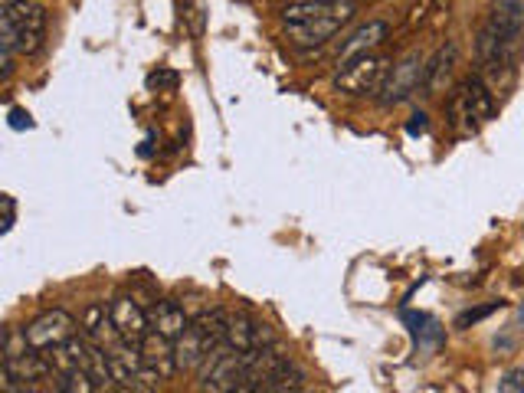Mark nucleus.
Here are the masks:
<instances>
[{
    "label": "nucleus",
    "instance_id": "nucleus-1",
    "mask_svg": "<svg viewBox=\"0 0 524 393\" xmlns=\"http://www.w3.org/2000/svg\"><path fill=\"white\" fill-rule=\"evenodd\" d=\"M354 14V0H299V4H289L282 10V27L295 46H321Z\"/></svg>",
    "mask_w": 524,
    "mask_h": 393
},
{
    "label": "nucleus",
    "instance_id": "nucleus-10",
    "mask_svg": "<svg viewBox=\"0 0 524 393\" xmlns=\"http://www.w3.org/2000/svg\"><path fill=\"white\" fill-rule=\"evenodd\" d=\"M269 328L259 325L256 318L249 315H230V325H226V338L223 344L233 351H259V348H269Z\"/></svg>",
    "mask_w": 524,
    "mask_h": 393
},
{
    "label": "nucleus",
    "instance_id": "nucleus-11",
    "mask_svg": "<svg viewBox=\"0 0 524 393\" xmlns=\"http://www.w3.org/2000/svg\"><path fill=\"white\" fill-rule=\"evenodd\" d=\"M148 321H151V331H154V335L168 338V341H174V344H177V338H181L184 331H187V325H190V318L184 315V308L177 305L174 299L154 302L151 312H148Z\"/></svg>",
    "mask_w": 524,
    "mask_h": 393
},
{
    "label": "nucleus",
    "instance_id": "nucleus-2",
    "mask_svg": "<svg viewBox=\"0 0 524 393\" xmlns=\"http://www.w3.org/2000/svg\"><path fill=\"white\" fill-rule=\"evenodd\" d=\"M524 33V7L518 0H502L492 7V14L482 23L479 37H475V59L488 73H498L511 63L518 50V40Z\"/></svg>",
    "mask_w": 524,
    "mask_h": 393
},
{
    "label": "nucleus",
    "instance_id": "nucleus-20",
    "mask_svg": "<svg viewBox=\"0 0 524 393\" xmlns=\"http://www.w3.org/2000/svg\"><path fill=\"white\" fill-rule=\"evenodd\" d=\"M426 128H430V115H426V112H413L410 115V122H407V135H423V131Z\"/></svg>",
    "mask_w": 524,
    "mask_h": 393
},
{
    "label": "nucleus",
    "instance_id": "nucleus-15",
    "mask_svg": "<svg viewBox=\"0 0 524 393\" xmlns=\"http://www.w3.org/2000/svg\"><path fill=\"white\" fill-rule=\"evenodd\" d=\"M59 393H99V387L82 367H76V371L59 374Z\"/></svg>",
    "mask_w": 524,
    "mask_h": 393
},
{
    "label": "nucleus",
    "instance_id": "nucleus-7",
    "mask_svg": "<svg viewBox=\"0 0 524 393\" xmlns=\"http://www.w3.org/2000/svg\"><path fill=\"white\" fill-rule=\"evenodd\" d=\"M76 331V318L63 312V308H50L40 318H33L27 328H23V338L33 351H56L59 344H66Z\"/></svg>",
    "mask_w": 524,
    "mask_h": 393
},
{
    "label": "nucleus",
    "instance_id": "nucleus-21",
    "mask_svg": "<svg viewBox=\"0 0 524 393\" xmlns=\"http://www.w3.org/2000/svg\"><path fill=\"white\" fill-rule=\"evenodd\" d=\"M521 390H524V374L521 371H511L505 377V384L498 387V393H521Z\"/></svg>",
    "mask_w": 524,
    "mask_h": 393
},
{
    "label": "nucleus",
    "instance_id": "nucleus-16",
    "mask_svg": "<svg viewBox=\"0 0 524 393\" xmlns=\"http://www.w3.org/2000/svg\"><path fill=\"white\" fill-rule=\"evenodd\" d=\"M177 82H181V76L174 73V69L168 66H158L154 73L148 76V89H158V92H174Z\"/></svg>",
    "mask_w": 524,
    "mask_h": 393
},
{
    "label": "nucleus",
    "instance_id": "nucleus-18",
    "mask_svg": "<svg viewBox=\"0 0 524 393\" xmlns=\"http://www.w3.org/2000/svg\"><path fill=\"white\" fill-rule=\"evenodd\" d=\"M0 204H4V226H0V233H10L14 230V223H17V200L4 194L0 197Z\"/></svg>",
    "mask_w": 524,
    "mask_h": 393
},
{
    "label": "nucleus",
    "instance_id": "nucleus-8",
    "mask_svg": "<svg viewBox=\"0 0 524 393\" xmlns=\"http://www.w3.org/2000/svg\"><path fill=\"white\" fill-rule=\"evenodd\" d=\"M109 318H112L115 338L125 341V344H138L141 348V341L151 335L148 312L131 299V295H118L115 302H109Z\"/></svg>",
    "mask_w": 524,
    "mask_h": 393
},
{
    "label": "nucleus",
    "instance_id": "nucleus-24",
    "mask_svg": "<svg viewBox=\"0 0 524 393\" xmlns=\"http://www.w3.org/2000/svg\"><path fill=\"white\" fill-rule=\"evenodd\" d=\"M4 393H33L27 384H4Z\"/></svg>",
    "mask_w": 524,
    "mask_h": 393
},
{
    "label": "nucleus",
    "instance_id": "nucleus-25",
    "mask_svg": "<svg viewBox=\"0 0 524 393\" xmlns=\"http://www.w3.org/2000/svg\"><path fill=\"white\" fill-rule=\"evenodd\" d=\"M521 325H524V305H521Z\"/></svg>",
    "mask_w": 524,
    "mask_h": 393
},
{
    "label": "nucleus",
    "instance_id": "nucleus-23",
    "mask_svg": "<svg viewBox=\"0 0 524 393\" xmlns=\"http://www.w3.org/2000/svg\"><path fill=\"white\" fill-rule=\"evenodd\" d=\"M266 377V374H262ZM262 377L256 380H249V384H240V387H233V390H226V393H266V387H262Z\"/></svg>",
    "mask_w": 524,
    "mask_h": 393
},
{
    "label": "nucleus",
    "instance_id": "nucleus-14",
    "mask_svg": "<svg viewBox=\"0 0 524 393\" xmlns=\"http://www.w3.org/2000/svg\"><path fill=\"white\" fill-rule=\"evenodd\" d=\"M387 33H390L387 20H371V23H364V27H357L351 37H348V43L341 46V63H344V59L374 53L377 46L387 40Z\"/></svg>",
    "mask_w": 524,
    "mask_h": 393
},
{
    "label": "nucleus",
    "instance_id": "nucleus-3",
    "mask_svg": "<svg viewBox=\"0 0 524 393\" xmlns=\"http://www.w3.org/2000/svg\"><path fill=\"white\" fill-rule=\"evenodd\" d=\"M46 40V7L37 0H17L4 4L0 14V46L14 50L20 56L37 53Z\"/></svg>",
    "mask_w": 524,
    "mask_h": 393
},
{
    "label": "nucleus",
    "instance_id": "nucleus-17",
    "mask_svg": "<svg viewBox=\"0 0 524 393\" xmlns=\"http://www.w3.org/2000/svg\"><path fill=\"white\" fill-rule=\"evenodd\" d=\"M502 308V302H492V305H482V308H469V312H462L456 318V328H472V325H479L482 318H488L492 312H498Z\"/></svg>",
    "mask_w": 524,
    "mask_h": 393
},
{
    "label": "nucleus",
    "instance_id": "nucleus-5",
    "mask_svg": "<svg viewBox=\"0 0 524 393\" xmlns=\"http://www.w3.org/2000/svg\"><path fill=\"white\" fill-rule=\"evenodd\" d=\"M390 59L380 53H364L354 59H344L338 76H335V89L344 95H377L384 92L387 76H390Z\"/></svg>",
    "mask_w": 524,
    "mask_h": 393
},
{
    "label": "nucleus",
    "instance_id": "nucleus-27",
    "mask_svg": "<svg viewBox=\"0 0 524 393\" xmlns=\"http://www.w3.org/2000/svg\"><path fill=\"white\" fill-rule=\"evenodd\" d=\"M521 393H524V390H521Z\"/></svg>",
    "mask_w": 524,
    "mask_h": 393
},
{
    "label": "nucleus",
    "instance_id": "nucleus-4",
    "mask_svg": "<svg viewBox=\"0 0 524 393\" xmlns=\"http://www.w3.org/2000/svg\"><path fill=\"white\" fill-rule=\"evenodd\" d=\"M226 325H230V315L223 308H213V312H200L197 318H190V325L181 338H177V367L190 371V367H204V361L223 344L226 338Z\"/></svg>",
    "mask_w": 524,
    "mask_h": 393
},
{
    "label": "nucleus",
    "instance_id": "nucleus-9",
    "mask_svg": "<svg viewBox=\"0 0 524 393\" xmlns=\"http://www.w3.org/2000/svg\"><path fill=\"white\" fill-rule=\"evenodd\" d=\"M423 73H426V63L420 56H407L403 63H397L390 69L387 76V86L380 92V102L384 105H400L403 99H410L416 89H423Z\"/></svg>",
    "mask_w": 524,
    "mask_h": 393
},
{
    "label": "nucleus",
    "instance_id": "nucleus-22",
    "mask_svg": "<svg viewBox=\"0 0 524 393\" xmlns=\"http://www.w3.org/2000/svg\"><path fill=\"white\" fill-rule=\"evenodd\" d=\"M10 128H17V131H23V128H33V118H30V112H27V109H10Z\"/></svg>",
    "mask_w": 524,
    "mask_h": 393
},
{
    "label": "nucleus",
    "instance_id": "nucleus-26",
    "mask_svg": "<svg viewBox=\"0 0 524 393\" xmlns=\"http://www.w3.org/2000/svg\"><path fill=\"white\" fill-rule=\"evenodd\" d=\"M4 4H17V0H4Z\"/></svg>",
    "mask_w": 524,
    "mask_h": 393
},
{
    "label": "nucleus",
    "instance_id": "nucleus-12",
    "mask_svg": "<svg viewBox=\"0 0 524 393\" xmlns=\"http://www.w3.org/2000/svg\"><path fill=\"white\" fill-rule=\"evenodd\" d=\"M456 59H459V46L456 43H443L439 50L426 59V73H423V92L426 95H439L446 89V82L452 76V66H456Z\"/></svg>",
    "mask_w": 524,
    "mask_h": 393
},
{
    "label": "nucleus",
    "instance_id": "nucleus-6",
    "mask_svg": "<svg viewBox=\"0 0 524 393\" xmlns=\"http://www.w3.org/2000/svg\"><path fill=\"white\" fill-rule=\"evenodd\" d=\"M495 112H498L495 95L485 86V79H479V76H469L466 82H462L449 102L452 122H456L462 131H479V125L492 122Z\"/></svg>",
    "mask_w": 524,
    "mask_h": 393
},
{
    "label": "nucleus",
    "instance_id": "nucleus-13",
    "mask_svg": "<svg viewBox=\"0 0 524 393\" xmlns=\"http://www.w3.org/2000/svg\"><path fill=\"white\" fill-rule=\"evenodd\" d=\"M141 361H145V367H151V371H158L161 380H168V377H174L177 371H181V367H177L174 341L154 335V331L145 341H141Z\"/></svg>",
    "mask_w": 524,
    "mask_h": 393
},
{
    "label": "nucleus",
    "instance_id": "nucleus-19",
    "mask_svg": "<svg viewBox=\"0 0 524 393\" xmlns=\"http://www.w3.org/2000/svg\"><path fill=\"white\" fill-rule=\"evenodd\" d=\"M14 50H7V46H0V79L10 82V76H14Z\"/></svg>",
    "mask_w": 524,
    "mask_h": 393
}]
</instances>
